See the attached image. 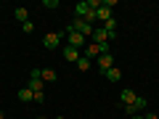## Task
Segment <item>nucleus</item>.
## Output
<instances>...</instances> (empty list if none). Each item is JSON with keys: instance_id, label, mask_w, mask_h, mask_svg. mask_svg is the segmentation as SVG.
<instances>
[{"instance_id": "2", "label": "nucleus", "mask_w": 159, "mask_h": 119, "mask_svg": "<svg viewBox=\"0 0 159 119\" xmlns=\"http://www.w3.org/2000/svg\"><path fill=\"white\" fill-rule=\"evenodd\" d=\"M74 19H82V21H88V24L96 21V11L88 6V0H85V3H77V6H74Z\"/></svg>"}, {"instance_id": "8", "label": "nucleus", "mask_w": 159, "mask_h": 119, "mask_svg": "<svg viewBox=\"0 0 159 119\" xmlns=\"http://www.w3.org/2000/svg\"><path fill=\"white\" fill-rule=\"evenodd\" d=\"M64 61L77 64L80 61V51H77V48H72V45H66V48H64Z\"/></svg>"}, {"instance_id": "14", "label": "nucleus", "mask_w": 159, "mask_h": 119, "mask_svg": "<svg viewBox=\"0 0 159 119\" xmlns=\"http://www.w3.org/2000/svg\"><path fill=\"white\" fill-rule=\"evenodd\" d=\"M101 27H103V29H106V32L114 37V34H117V19H109V21H106V24H101Z\"/></svg>"}, {"instance_id": "21", "label": "nucleus", "mask_w": 159, "mask_h": 119, "mask_svg": "<svg viewBox=\"0 0 159 119\" xmlns=\"http://www.w3.org/2000/svg\"><path fill=\"white\" fill-rule=\"evenodd\" d=\"M37 119H45V117H37Z\"/></svg>"}, {"instance_id": "9", "label": "nucleus", "mask_w": 159, "mask_h": 119, "mask_svg": "<svg viewBox=\"0 0 159 119\" xmlns=\"http://www.w3.org/2000/svg\"><path fill=\"white\" fill-rule=\"evenodd\" d=\"M109 19H114V16H111V8H106V6H103V3H101V8H98V11H96V21L106 24Z\"/></svg>"}, {"instance_id": "5", "label": "nucleus", "mask_w": 159, "mask_h": 119, "mask_svg": "<svg viewBox=\"0 0 159 119\" xmlns=\"http://www.w3.org/2000/svg\"><path fill=\"white\" fill-rule=\"evenodd\" d=\"M66 40H69V45H72V48H77V51H80V48H85V37H82L80 32H74L72 27L66 29Z\"/></svg>"}, {"instance_id": "6", "label": "nucleus", "mask_w": 159, "mask_h": 119, "mask_svg": "<svg viewBox=\"0 0 159 119\" xmlns=\"http://www.w3.org/2000/svg\"><path fill=\"white\" fill-rule=\"evenodd\" d=\"M43 45L51 48V51H56V48L61 45V34H58V32H48L45 37H43Z\"/></svg>"}, {"instance_id": "15", "label": "nucleus", "mask_w": 159, "mask_h": 119, "mask_svg": "<svg viewBox=\"0 0 159 119\" xmlns=\"http://www.w3.org/2000/svg\"><path fill=\"white\" fill-rule=\"evenodd\" d=\"M16 21H21V24L29 21V11L27 8H16Z\"/></svg>"}, {"instance_id": "13", "label": "nucleus", "mask_w": 159, "mask_h": 119, "mask_svg": "<svg viewBox=\"0 0 159 119\" xmlns=\"http://www.w3.org/2000/svg\"><path fill=\"white\" fill-rule=\"evenodd\" d=\"M19 101H21V103H29V101H34L32 90H29V87H21V90H19Z\"/></svg>"}, {"instance_id": "10", "label": "nucleus", "mask_w": 159, "mask_h": 119, "mask_svg": "<svg viewBox=\"0 0 159 119\" xmlns=\"http://www.w3.org/2000/svg\"><path fill=\"white\" fill-rule=\"evenodd\" d=\"M135 98H138L135 90H122V106H133V103H135Z\"/></svg>"}, {"instance_id": "19", "label": "nucleus", "mask_w": 159, "mask_h": 119, "mask_svg": "<svg viewBox=\"0 0 159 119\" xmlns=\"http://www.w3.org/2000/svg\"><path fill=\"white\" fill-rule=\"evenodd\" d=\"M130 119H143V117H141V114H135V117H130Z\"/></svg>"}, {"instance_id": "20", "label": "nucleus", "mask_w": 159, "mask_h": 119, "mask_svg": "<svg viewBox=\"0 0 159 119\" xmlns=\"http://www.w3.org/2000/svg\"><path fill=\"white\" fill-rule=\"evenodd\" d=\"M56 119H66V117H56Z\"/></svg>"}, {"instance_id": "17", "label": "nucleus", "mask_w": 159, "mask_h": 119, "mask_svg": "<svg viewBox=\"0 0 159 119\" xmlns=\"http://www.w3.org/2000/svg\"><path fill=\"white\" fill-rule=\"evenodd\" d=\"M32 29H34V24H32V21H27V24H21V32H27V34H29V32H32Z\"/></svg>"}, {"instance_id": "16", "label": "nucleus", "mask_w": 159, "mask_h": 119, "mask_svg": "<svg viewBox=\"0 0 159 119\" xmlns=\"http://www.w3.org/2000/svg\"><path fill=\"white\" fill-rule=\"evenodd\" d=\"M77 66H80V72H88V69H90V58H85V56H80Z\"/></svg>"}, {"instance_id": "3", "label": "nucleus", "mask_w": 159, "mask_h": 119, "mask_svg": "<svg viewBox=\"0 0 159 119\" xmlns=\"http://www.w3.org/2000/svg\"><path fill=\"white\" fill-rule=\"evenodd\" d=\"M72 29H74V32H80L82 37H93V29H96V27L88 24V21H82V19H74V21H72Z\"/></svg>"}, {"instance_id": "11", "label": "nucleus", "mask_w": 159, "mask_h": 119, "mask_svg": "<svg viewBox=\"0 0 159 119\" xmlns=\"http://www.w3.org/2000/svg\"><path fill=\"white\" fill-rule=\"evenodd\" d=\"M40 77H43V82H56V69H40Z\"/></svg>"}, {"instance_id": "4", "label": "nucleus", "mask_w": 159, "mask_h": 119, "mask_svg": "<svg viewBox=\"0 0 159 119\" xmlns=\"http://www.w3.org/2000/svg\"><path fill=\"white\" fill-rule=\"evenodd\" d=\"M96 64H98V72L106 74L109 69H114V56H111V53H103V56L96 58Z\"/></svg>"}, {"instance_id": "18", "label": "nucleus", "mask_w": 159, "mask_h": 119, "mask_svg": "<svg viewBox=\"0 0 159 119\" xmlns=\"http://www.w3.org/2000/svg\"><path fill=\"white\" fill-rule=\"evenodd\" d=\"M143 119H159V114H143Z\"/></svg>"}, {"instance_id": "7", "label": "nucleus", "mask_w": 159, "mask_h": 119, "mask_svg": "<svg viewBox=\"0 0 159 119\" xmlns=\"http://www.w3.org/2000/svg\"><path fill=\"white\" fill-rule=\"evenodd\" d=\"M109 40H111V34H109L103 27H96V29H93V42L103 45V42H109Z\"/></svg>"}, {"instance_id": "12", "label": "nucleus", "mask_w": 159, "mask_h": 119, "mask_svg": "<svg viewBox=\"0 0 159 119\" xmlns=\"http://www.w3.org/2000/svg\"><path fill=\"white\" fill-rule=\"evenodd\" d=\"M103 77H106L109 82H119V79H122V69H117V66H114V69H109V72L103 74Z\"/></svg>"}, {"instance_id": "1", "label": "nucleus", "mask_w": 159, "mask_h": 119, "mask_svg": "<svg viewBox=\"0 0 159 119\" xmlns=\"http://www.w3.org/2000/svg\"><path fill=\"white\" fill-rule=\"evenodd\" d=\"M27 87L32 90V95H34V101H37V103L45 101V82H43V77H40V69L29 72V85Z\"/></svg>"}]
</instances>
